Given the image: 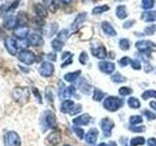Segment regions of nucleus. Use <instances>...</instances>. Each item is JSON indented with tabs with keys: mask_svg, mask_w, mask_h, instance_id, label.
I'll list each match as a JSON object with an SVG mask.
<instances>
[{
	"mask_svg": "<svg viewBox=\"0 0 156 146\" xmlns=\"http://www.w3.org/2000/svg\"><path fill=\"white\" fill-rule=\"evenodd\" d=\"M124 104V100L117 96H108L104 101V107L108 111H117Z\"/></svg>",
	"mask_w": 156,
	"mask_h": 146,
	"instance_id": "obj_1",
	"label": "nucleus"
},
{
	"mask_svg": "<svg viewBox=\"0 0 156 146\" xmlns=\"http://www.w3.org/2000/svg\"><path fill=\"white\" fill-rule=\"evenodd\" d=\"M12 96L19 103L22 104L26 103L29 99V90L27 88H23V87L15 88L12 92Z\"/></svg>",
	"mask_w": 156,
	"mask_h": 146,
	"instance_id": "obj_2",
	"label": "nucleus"
},
{
	"mask_svg": "<svg viewBox=\"0 0 156 146\" xmlns=\"http://www.w3.org/2000/svg\"><path fill=\"white\" fill-rule=\"evenodd\" d=\"M4 146H21V138L16 131H8L3 137Z\"/></svg>",
	"mask_w": 156,
	"mask_h": 146,
	"instance_id": "obj_3",
	"label": "nucleus"
},
{
	"mask_svg": "<svg viewBox=\"0 0 156 146\" xmlns=\"http://www.w3.org/2000/svg\"><path fill=\"white\" fill-rule=\"evenodd\" d=\"M18 58L20 61L24 63V64H27V65H31L36 60L35 55H34L31 51L27 50V49H23V50H22L19 53Z\"/></svg>",
	"mask_w": 156,
	"mask_h": 146,
	"instance_id": "obj_4",
	"label": "nucleus"
},
{
	"mask_svg": "<svg viewBox=\"0 0 156 146\" xmlns=\"http://www.w3.org/2000/svg\"><path fill=\"white\" fill-rule=\"evenodd\" d=\"M136 48L140 53H150L156 50V44L150 40H140L136 43Z\"/></svg>",
	"mask_w": 156,
	"mask_h": 146,
	"instance_id": "obj_5",
	"label": "nucleus"
},
{
	"mask_svg": "<svg viewBox=\"0 0 156 146\" xmlns=\"http://www.w3.org/2000/svg\"><path fill=\"white\" fill-rule=\"evenodd\" d=\"M54 71H55V66H54L53 63L45 61L43 62L42 64L39 67V73L41 74L43 77H50L53 75Z\"/></svg>",
	"mask_w": 156,
	"mask_h": 146,
	"instance_id": "obj_6",
	"label": "nucleus"
},
{
	"mask_svg": "<svg viewBox=\"0 0 156 146\" xmlns=\"http://www.w3.org/2000/svg\"><path fill=\"white\" fill-rule=\"evenodd\" d=\"M4 45H5V48H6V50L11 54L12 56H15L17 55L18 53V43L17 41L15 40L14 38L12 37H7L5 39L4 41Z\"/></svg>",
	"mask_w": 156,
	"mask_h": 146,
	"instance_id": "obj_7",
	"label": "nucleus"
},
{
	"mask_svg": "<svg viewBox=\"0 0 156 146\" xmlns=\"http://www.w3.org/2000/svg\"><path fill=\"white\" fill-rule=\"evenodd\" d=\"M44 121L47 125L48 128L50 129H56L57 127V119L56 116L54 114V112L48 110L44 113Z\"/></svg>",
	"mask_w": 156,
	"mask_h": 146,
	"instance_id": "obj_8",
	"label": "nucleus"
},
{
	"mask_svg": "<svg viewBox=\"0 0 156 146\" xmlns=\"http://www.w3.org/2000/svg\"><path fill=\"white\" fill-rule=\"evenodd\" d=\"M114 127V123L108 118H105L101 120V130L105 136H110L111 130Z\"/></svg>",
	"mask_w": 156,
	"mask_h": 146,
	"instance_id": "obj_9",
	"label": "nucleus"
},
{
	"mask_svg": "<svg viewBox=\"0 0 156 146\" xmlns=\"http://www.w3.org/2000/svg\"><path fill=\"white\" fill-rule=\"evenodd\" d=\"M99 68L101 72L105 74H111L115 69V64L110 61H101L99 62Z\"/></svg>",
	"mask_w": 156,
	"mask_h": 146,
	"instance_id": "obj_10",
	"label": "nucleus"
},
{
	"mask_svg": "<svg viewBox=\"0 0 156 146\" xmlns=\"http://www.w3.org/2000/svg\"><path fill=\"white\" fill-rule=\"evenodd\" d=\"M98 135H99V130L97 129H91L86 134V137H85L86 142L91 146H94L97 142Z\"/></svg>",
	"mask_w": 156,
	"mask_h": 146,
	"instance_id": "obj_11",
	"label": "nucleus"
},
{
	"mask_svg": "<svg viewBox=\"0 0 156 146\" xmlns=\"http://www.w3.org/2000/svg\"><path fill=\"white\" fill-rule=\"evenodd\" d=\"M86 18H87V13L86 12L78 14L77 17L75 18V19L71 23V29H72V30H77L78 27H79L81 24L86 21Z\"/></svg>",
	"mask_w": 156,
	"mask_h": 146,
	"instance_id": "obj_12",
	"label": "nucleus"
},
{
	"mask_svg": "<svg viewBox=\"0 0 156 146\" xmlns=\"http://www.w3.org/2000/svg\"><path fill=\"white\" fill-rule=\"evenodd\" d=\"M28 34H29V29L27 26H18L14 30V35L18 39H20V40L26 39Z\"/></svg>",
	"mask_w": 156,
	"mask_h": 146,
	"instance_id": "obj_13",
	"label": "nucleus"
},
{
	"mask_svg": "<svg viewBox=\"0 0 156 146\" xmlns=\"http://www.w3.org/2000/svg\"><path fill=\"white\" fill-rule=\"evenodd\" d=\"M91 116L89 114H83L73 119V124L75 126H86L90 123Z\"/></svg>",
	"mask_w": 156,
	"mask_h": 146,
	"instance_id": "obj_14",
	"label": "nucleus"
},
{
	"mask_svg": "<svg viewBox=\"0 0 156 146\" xmlns=\"http://www.w3.org/2000/svg\"><path fill=\"white\" fill-rule=\"evenodd\" d=\"M28 42L30 46H40L43 44V38L41 35H39L37 33H31L30 35L28 36Z\"/></svg>",
	"mask_w": 156,
	"mask_h": 146,
	"instance_id": "obj_15",
	"label": "nucleus"
},
{
	"mask_svg": "<svg viewBox=\"0 0 156 146\" xmlns=\"http://www.w3.org/2000/svg\"><path fill=\"white\" fill-rule=\"evenodd\" d=\"M34 12H35L36 16L38 18H41V19H44L48 16L47 8L40 3H37V4L34 5Z\"/></svg>",
	"mask_w": 156,
	"mask_h": 146,
	"instance_id": "obj_16",
	"label": "nucleus"
},
{
	"mask_svg": "<svg viewBox=\"0 0 156 146\" xmlns=\"http://www.w3.org/2000/svg\"><path fill=\"white\" fill-rule=\"evenodd\" d=\"M101 28H102V31H104L106 35H108V36H115L117 34L114 27L106 21L101 23Z\"/></svg>",
	"mask_w": 156,
	"mask_h": 146,
	"instance_id": "obj_17",
	"label": "nucleus"
},
{
	"mask_svg": "<svg viewBox=\"0 0 156 146\" xmlns=\"http://www.w3.org/2000/svg\"><path fill=\"white\" fill-rule=\"evenodd\" d=\"M48 141L50 142L51 144L53 145H57L61 142L62 140V135H61V133L58 130H54L52 133L48 135Z\"/></svg>",
	"mask_w": 156,
	"mask_h": 146,
	"instance_id": "obj_18",
	"label": "nucleus"
},
{
	"mask_svg": "<svg viewBox=\"0 0 156 146\" xmlns=\"http://www.w3.org/2000/svg\"><path fill=\"white\" fill-rule=\"evenodd\" d=\"M92 52H93V55H94L96 57L100 58V60H104V58H105L107 56L106 49L104 46H100L98 48L92 49Z\"/></svg>",
	"mask_w": 156,
	"mask_h": 146,
	"instance_id": "obj_19",
	"label": "nucleus"
},
{
	"mask_svg": "<svg viewBox=\"0 0 156 146\" xmlns=\"http://www.w3.org/2000/svg\"><path fill=\"white\" fill-rule=\"evenodd\" d=\"M18 26L17 18L14 16H8L4 21V26L7 29H15Z\"/></svg>",
	"mask_w": 156,
	"mask_h": 146,
	"instance_id": "obj_20",
	"label": "nucleus"
},
{
	"mask_svg": "<svg viewBox=\"0 0 156 146\" xmlns=\"http://www.w3.org/2000/svg\"><path fill=\"white\" fill-rule=\"evenodd\" d=\"M141 19L145 23L156 22V11H146L141 15Z\"/></svg>",
	"mask_w": 156,
	"mask_h": 146,
	"instance_id": "obj_21",
	"label": "nucleus"
},
{
	"mask_svg": "<svg viewBox=\"0 0 156 146\" xmlns=\"http://www.w3.org/2000/svg\"><path fill=\"white\" fill-rule=\"evenodd\" d=\"M74 102L72 100H69V99H66L65 101H62V106H61V111L62 113H70L71 109L73 108V106H74Z\"/></svg>",
	"mask_w": 156,
	"mask_h": 146,
	"instance_id": "obj_22",
	"label": "nucleus"
},
{
	"mask_svg": "<svg viewBox=\"0 0 156 146\" xmlns=\"http://www.w3.org/2000/svg\"><path fill=\"white\" fill-rule=\"evenodd\" d=\"M115 15L119 19H125L127 17H128V12H127L125 5H119V6L116 8Z\"/></svg>",
	"mask_w": 156,
	"mask_h": 146,
	"instance_id": "obj_23",
	"label": "nucleus"
},
{
	"mask_svg": "<svg viewBox=\"0 0 156 146\" xmlns=\"http://www.w3.org/2000/svg\"><path fill=\"white\" fill-rule=\"evenodd\" d=\"M81 74V71L80 70H77V71H74V72H69V73H66V74L63 76L65 78V80L68 83H73L74 82L78 77L80 76Z\"/></svg>",
	"mask_w": 156,
	"mask_h": 146,
	"instance_id": "obj_24",
	"label": "nucleus"
},
{
	"mask_svg": "<svg viewBox=\"0 0 156 146\" xmlns=\"http://www.w3.org/2000/svg\"><path fill=\"white\" fill-rule=\"evenodd\" d=\"M91 88L92 86L88 83L85 79H82L79 83V89L80 91L85 95H89L91 92Z\"/></svg>",
	"mask_w": 156,
	"mask_h": 146,
	"instance_id": "obj_25",
	"label": "nucleus"
},
{
	"mask_svg": "<svg viewBox=\"0 0 156 146\" xmlns=\"http://www.w3.org/2000/svg\"><path fill=\"white\" fill-rule=\"evenodd\" d=\"M110 8L108 5H101V6H96L94 9L92 10L93 15H101L102 13L107 12Z\"/></svg>",
	"mask_w": 156,
	"mask_h": 146,
	"instance_id": "obj_26",
	"label": "nucleus"
},
{
	"mask_svg": "<svg viewBox=\"0 0 156 146\" xmlns=\"http://www.w3.org/2000/svg\"><path fill=\"white\" fill-rule=\"evenodd\" d=\"M51 45H52V48H53L54 51L61 52L62 50V47H63V42L61 41L60 39L56 38V39H54V40L52 41Z\"/></svg>",
	"mask_w": 156,
	"mask_h": 146,
	"instance_id": "obj_27",
	"label": "nucleus"
},
{
	"mask_svg": "<svg viewBox=\"0 0 156 146\" xmlns=\"http://www.w3.org/2000/svg\"><path fill=\"white\" fill-rule=\"evenodd\" d=\"M44 4L46 5L45 7L49 8L51 12H56L58 9V3L56 0H44Z\"/></svg>",
	"mask_w": 156,
	"mask_h": 146,
	"instance_id": "obj_28",
	"label": "nucleus"
},
{
	"mask_svg": "<svg viewBox=\"0 0 156 146\" xmlns=\"http://www.w3.org/2000/svg\"><path fill=\"white\" fill-rule=\"evenodd\" d=\"M128 105L131 107V108L136 109V108H140V102L138 99H136V97H130L128 99Z\"/></svg>",
	"mask_w": 156,
	"mask_h": 146,
	"instance_id": "obj_29",
	"label": "nucleus"
},
{
	"mask_svg": "<svg viewBox=\"0 0 156 146\" xmlns=\"http://www.w3.org/2000/svg\"><path fill=\"white\" fill-rule=\"evenodd\" d=\"M145 143V139L141 136H139V137H134L132 138L130 141L131 146H139V145H144Z\"/></svg>",
	"mask_w": 156,
	"mask_h": 146,
	"instance_id": "obj_30",
	"label": "nucleus"
},
{
	"mask_svg": "<svg viewBox=\"0 0 156 146\" xmlns=\"http://www.w3.org/2000/svg\"><path fill=\"white\" fill-rule=\"evenodd\" d=\"M105 94L104 92H101L99 89H95L94 90V96H93V99L95 101H101L102 99L105 97Z\"/></svg>",
	"mask_w": 156,
	"mask_h": 146,
	"instance_id": "obj_31",
	"label": "nucleus"
},
{
	"mask_svg": "<svg viewBox=\"0 0 156 146\" xmlns=\"http://www.w3.org/2000/svg\"><path fill=\"white\" fill-rule=\"evenodd\" d=\"M119 48L123 51H127L130 49V41L126 38H122L119 41Z\"/></svg>",
	"mask_w": 156,
	"mask_h": 146,
	"instance_id": "obj_32",
	"label": "nucleus"
},
{
	"mask_svg": "<svg viewBox=\"0 0 156 146\" xmlns=\"http://www.w3.org/2000/svg\"><path fill=\"white\" fill-rule=\"evenodd\" d=\"M141 5L144 10L149 11L150 9H152L154 6V0H141Z\"/></svg>",
	"mask_w": 156,
	"mask_h": 146,
	"instance_id": "obj_33",
	"label": "nucleus"
},
{
	"mask_svg": "<svg viewBox=\"0 0 156 146\" xmlns=\"http://www.w3.org/2000/svg\"><path fill=\"white\" fill-rule=\"evenodd\" d=\"M141 97L144 99H148L150 97H154L156 99V91L154 90H148V91H145L143 95H141Z\"/></svg>",
	"mask_w": 156,
	"mask_h": 146,
	"instance_id": "obj_34",
	"label": "nucleus"
},
{
	"mask_svg": "<svg viewBox=\"0 0 156 146\" xmlns=\"http://www.w3.org/2000/svg\"><path fill=\"white\" fill-rule=\"evenodd\" d=\"M58 24L57 23H50V26H49V32H48V35L49 37H51L53 36L54 34H55L58 30Z\"/></svg>",
	"mask_w": 156,
	"mask_h": 146,
	"instance_id": "obj_35",
	"label": "nucleus"
},
{
	"mask_svg": "<svg viewBox=\"0 0 156 146\" xmlns=\"http://www.w3.org/2000/svg\"><path fill=\"white\" fill-rule=\"evenodd\" d=\"M111 80L115 83H122L126 81V78L123 75H121L120 73H116V74L111 76Z\"/></svg>",
	"mask_w": 156,
	"mask_h": 146,
	"instance_id": "obj_36",
	"label": "nucleus"
},
{
	"mask_svg": "<svg viewBox=\"0 0 156 146\" xmlns=\"http://www.w3.org/2000/svg\"><path fill=\"white\" fill-rule=\"evenodd\" d=\"M140 123H143V118L140 116H132L130 118V124L132 126L139 125Z\"/></svg>",
	"mask_w": 156,
	"mask_h": 146,
	"instance_id": "obj_37",
	"label": "nucleus"
},
{
	"mask_svg": "<svg viewBox=\"0 0 156 146\" xmlns=\"http://www.w3.org/2000/svg\"><path fill=\"white\" fill-rule=\"evenodd\" d=\"M155 31H156L155 24H151V26H148L144 28V34H146V35H153Z\"/></svg>",
	"mask_w": 156,
	"mask_h": 146,
	"instance_id": "obj_38",
	"label": "nucleus"
},
{
	"mask_svg": "<svg viewBox=\"0 0 156 146\" xmlns=\"http://www.w3.org/2000/svg\"><path fill=\"white\" fill-rule=\"evenodd\" d=\"M67 37H68V30L67 29H62V30H61L58 34V39H60V40L62 42L65 41L66 39H67Z\"/></svg>",
	"mask_w": 156,
	"mask_h": 146,
	"instance_id": "obj_39",
	"label": "nucleus"
},
{
	"mask_svg": "<svg viewBox=\"0 0 156 146\" xmlns=\"http://www.w3.org/2000/svg\"><path fill=\"white\" fill-rule=\"evenodd\" d=\"M131 61H132V58L128 57H122L119 60L118 63H119V65L121 67H125L129 64V63H131Z\"/></svg>",
	"mask_w": 156,
	"mask_h": 146,
	"instance_id": "obj_40",
	"label": "nucleus"
},
{
	"mask_svg": "<svg viewBox=\"0 0 156 146\" xmlns=\"http://www.w3.org/2000/svg\"><path fill=\"white\" fill-rule=\"evenodd\" d=\"M132 92H133V90L128 87H122L119 89V94L121 96H129L130 94H132Z\"/></svg>",
	"mask_w": 156,
	"mask_h": 146,
	"instance_id": "obj_41",
	"label": "nucleus"
},
{
	"mask_svg": "<svg viewBox=\"0 0 156 146\" xmlns=\"http://www.w3.org/2000/svg\"><path fill=\"white\" fill-rule=\"evenodd\" d=\"M72 130L76 134V135L78 136V137H79L80 139H83V137H84V130L78 128V127H73Z\"/></svg>",
	"mask_w": 156,
	"mask_h": 146,
	"instance_id": "obj_42",
	"label": "nucleus"
},
{
	"mask_svg": "<svg viewBox=\"0 0 156 146\" xmlns=\"http://www.w3.org/2000/svg\"><path fill=\"white\" fill-rule=\"evenodd\" d=\"M88 61V55H87V53L86 52H82L80 54V56H79V62L81 63V64H86Z\"/></svg>",
	"mask_w": 156,
	"mask_h": 146,
	"instance_id": "obj_43",
	"label": "nucleus"
},
{
	"mask_svg": "<svg viewBox=\"0 0 156 146\" xmlns=\"http://www.w3.org/2000/svg\"><path fill=\"white\" fill-rule=\"evenodd\" d=\"M81 110H82V106L80 104H74V106H73V108L71 109L69 114L70 115H76V114L79 113V112H81Z\"/></svg>",
	"mask_w": 156,
	"mask_h": 146,
	"instance_id": "obj_44",
	"label": "nucleus"
},
{
	"mask_svg": "<svg viewBox=\"0 0 156 146\" xmlns=\"http://www.w3.org/2000/svg\"><path fill=\"white\" fill-rule=\"evenodd\" d=\"M145 130V127L141 126V127H136V126H132L130 127V130L134 131V133H143Z\"/></svg>",
	"mask_w": 156,
	"mask_h": 146,
	"instance_id": "obj_45",
	"label": "nucleus"
},
{
	"mask_svg": "<svg viewBox=\"0 0 156 146\" xmlns=\"http://www.w3.org/2000/svg\"><path fill=\"white\" fill-rule=\"evenodd\" d=\"M131 65H132V67H133L135 70H140V68H141L140 62L139 61H136V60H132L131 61Z\"/></svg>",
	"mask_w": 156,
	"mask_h": 146,
	"instance_id": "obj_46",
	"label": "nucleus"
},
{
	"mask_svg": "<svg viewBox=\"0 0 156 146\" xmlns=\"http://www.w3.org/2000/svg\"><path fill=\"white\" fill-rule=\"evenodd\" d=\"M144 114L145 115V117L149 120H153V119H156V115L153 113V112H151L149 110H144Z\"/></svg>",
	"mask_w": 156,
	"mask_h": 146,
	"instance_id": "obj_47",
	"label": "nucleus"
},
{
	"mask_svg": "<svg viewBox=\"0 0 156 146\" xmlns=\"http://www.w3.org/2000/svg\"><path fill=\"white\" fill-rule=\"evenodd\" d=\"M135 23H136V21H135V19H130V21H126V22H124V23H123V27H124L125 29H129L130 27L133 26Z\"/></svg>",
	"mask_w": 156,
	"mask_h": 146,
	"instance_id": "obj_48",
	"label": "nucleus"
},
{
	"mask_svg": "<svg viewBox=\"0 0 156 146\" xmlns=\"http://www.w3.org/2000/svg\"><path fill=\"white\" fill-rule=\"evenodd\" d=\"M32 92H33V95L37 97V100H38L39 103H42V97H41V95L39 94L38 90L36 89V88H33V89H32Z\"/></svg>",
	"mask_w": 156,
	"mask_h": 146,
	"instance_id": "obj_49",
	"label": "nucleus"
},
{
	"mask_svg": "<svg viewBox=\"0 0 156 146\" xmlns=\"http://www.w3.org/2000/svg\"><path fill=\"white\" fill-rule=\"evenodd\" d=\"M46 97H47L48 101H50V102H52V103H53V101H54L53 92H52L51 91H48V89H47V91H46Z\"/></svg>",
	"mask_w": 156,
	"mask_h": 146,
	"instance_id": "obj_50",
	"label": "nucleus"
},
{
	"mask_svg": "<svg viewBox=\"0 0 156 146\" xmlns=\"http://www.w3.org/2000/svg\"><path fill=\"white\" fill-rule=\"evenodd\" d=\"M20 1H21V0H15V1L13 2V4L11 5V6L9 7L8 12H9V11H13V10L16 9V8H17V6L19 5V3H20Z\"/></svg>",
	"mask_w": 156,
	"mask_h": 146,
	"instance_id": "obj_51",
	"label": "nucleus"
},
{
	"mask_svg": "<svg viewBox=\"0 0 156 146\" xmlns=\"http://www.w3.org/2000/svg\"><path fill=\"white\" fill-rule=\"evenodd\" d=\"M72 57H73V55L70 56L69 57L67 58V60H66V61L62 64V67H65V66H66V65H68V64H70V63L72 62Z\"/></svg>",
	"mask_w": 156,
	"mask_h": 146,
	"instance_id": "obj_52",
	"label": "nucleus"
},
{
	"mask_svg": "<svg viewBox=\"0 0 156 146\" xmlns=\"http://www.w3.org/2000/svg\"><path fill=\"white\" fill-rule=\"evenodd\" d=\"M147 146H156V139L155 138H149L147 140Z\"/></svg>",
	"mask_w": 156,
	"mask_h": 146,
	"instance_id": "obj_53",
	"label": "nucleus"
},
{
	"mask_svg": "<svg viewBox=\"0 0 156 146\" xmlns=\"http://www.w3.org/2000/svg\"><path fill=\"white\" fill-rule=\"evenodd\" d=\"M48 58L50 61H56V58H57V54L56 53H50L48 55Z\"/></svg>",
	"mask_w": 156,
	"mask_h": 146,
	"instance_id": "obj_54",
	"label": "nucleus"
},
{
	"mask_svg": "<svg viewBox=\"0 0 156 146\" xmlns=\"http://www.w3.org/2000/svg\"><path fill=\"white\" fill-rule=\"evenodd\" d=\"M70 56H72L71 54H70V52H65V53L62 54V61H66V57H70Z\"/></svg>",
	"mask_w": 156,
	"mask_h": 146,
	"instance_id": "obj_55",
	"label": "nucleus"
},
{
	"mask_svg": "<svg viewBox=\"0 0 156 146\" xmlns=\"http://www.w3.org/2000/svg\"><path fill=\"white\" fill-rule=\"evenodd\" d=\"M60 1L62 3V4H65V5H68V4H70L72 2V0H60Z\"/></svg>",
	"mask_w": 156,
	"mask_h": 146,
	"instance_id": "obj_56",
	"label": "nucleus"
},
{
	"mask_svg": "<svg viewBox=\"0 0 156 146\" xmlns=\"http://www.w3.org/2000/svg\"><path fill=\"white\" fill-rule=\"evenodd\" d=\"M150 106L152 107L154 110H156V102L155 101H151L150 102Z\"/></svg>",
	"mask_w": 156,
	"mask_h": 146,
	"instance_id": "obj_57",
	"label": "nucleus"
},
{
	"mask_svg": "<svg viewBox=\"0 0 156 146\" xmlns=\"http://www.w3.org/2000/svg\"><path fill=\"white\" fill-rule=\"evenodd\" d=\"M109 146H117V144L115 142H113V141H110V142H109Z\"/></svg>",
	"mask_w": 156,
	"mask_h": 146,
	"instance_id": "obj_58",
	"label": "nucleus"
},
{
	"mask_svg": "<svg viewBox=\"0 0 156 146\" xmlns=\"http://www.w3.org/2000/svg\"><path fill=\"white\" fill-rule=\"evenodd\" d=\"M98 146H108V145H107L106 143H101V144H99Z\"/></svg>",
	"mask_w": 156,
	"mask_h": 146,
	"instance_id": "obj_59",
	"label": "nucleus"
},
{
	"mask_svg": "<svg viewBox=\"0 0 156 146\" xmlns=\"http://www.w3.org/2000/svg\"><path fill=\"white\" fill-rule=\"evenodd\" d=\"M63 146H71V145H68V144H66V145H63Z\"/></svg>",
	"mask_w": 156,
	"mask_h": 146,
	"instance_id": "obj_60",
	"label": "nucleus"
},
{
	"mask_svg": "<svg viewBox=\"0 0 156 146\" xmlns=\"http://www.w3.org/2000/svg\"><path fill=\"white\" fill-rule=\"evenodd\" d=\"M117 1H122V0H117Z\"/></svg>",
	"mask_w": 156,
	"mask_h": 146,
	"instance_id": "obj_61",
	"label": "nucleus"
},
{
	"mask_svg": "<svg viewBox=\"0 0 156 146\" xmlns=\"http://www.w3.org/2000/svg\"><path fill=\"white\" fill-rule=\"evenodd\" d=\"M125 146H127V145H125Z\"/></svg>",
	"mask_w": 156,
	"mask_h": 146,
	"instance_id": "obj_62",
	"label": "nucleus"
}]
</instances>
